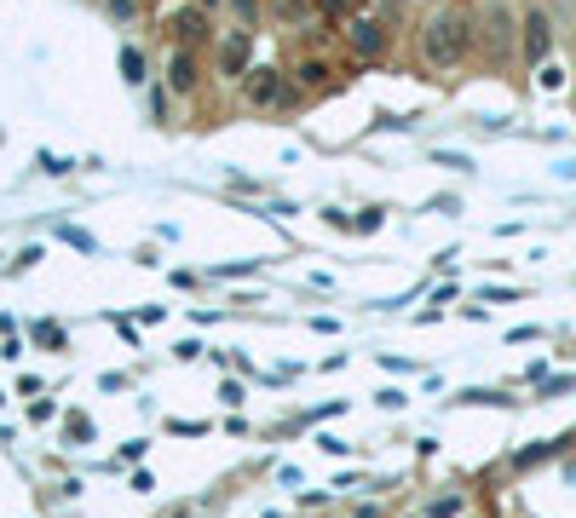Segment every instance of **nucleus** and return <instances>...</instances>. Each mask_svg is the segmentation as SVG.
<instances>
[{
	"mask_svg": "<svg viewBox=\"0 0 576 518\" xmlns=\"http://www.w3.org/2000/svg\"><path fill=\"white\" fill-rule=\"evenodd\" d=\"M421 53L433 69H450L461 53H467V18H456V12H433L421 29Z\"/></svg>",
	"mask_w": 576,
	"mask_h": 518,
	"instance_id": "1",
	"label": "nucleus"
},
{
	"mask_svg": "<svg viewBox=\"0 0 576 518\" xmlns=\"http://www.w3.org/2000/svg\"><path fill=\"white\" fill-rule=\"evenodd\" d=\"M283 93H288V86H283V76H277V69H254V81H248V98H254L260 109L283 104Z\"/></svg>",
	"mask_w": 576,
	"mask_h": 518,
	"instance_id": "2",
	"label": "nucleus"
},
{
	"mask_svg": "<svg viewBox=\"0 0 576 518\" xmlns=\"http://www.w3.org/2000/svg\"><path fill=\"white\" fill-rule=\"evenodd\" d=\"M548 46H554V23H548L542 12H531V18H524V53H531L536 64H542Z\"/></svg>",
	"mask_w": 576,
	"mask_h": 518,
	"instance_id": "3",
	"label": "nucleus"
},
{
	"mask_svg": "<svg viewBox=\"0 0 576 518\" xmlns=\"http://www.w3.org/2000/svg\"><path fill=\"white\" fill-rule=\"evenodd\" d=\"M352 46H358L363 58H375V53H381V23L358 18V23H352Z\"/></svg>",
	"mask_w": 576,
	"mask_h": 518,
	"instance_id": "4",
	"label": "nucleus"
},
{
	"mask_svg": "<svg viewBox=\"0 0 576 518\" xmlns=\"http://www.w3.org/2000/svg\"><path fill=\"white\" fill-rule=\"evenodd\" d=\"M248 69V35H231L225 41V76H242Z\"/></svg>",
	"mask_w": 576,
	"mask_h": 518,
	"instance_id": "5",
	"label": "nucleus"
},
{
	"mask_svg": "<svg viewBox=\"0 0 576 518\" xmlns=\"http://www.w3.org/2000/svg\"><path fill=\"white\" fill-rule=\"evenodd\" d=\"M121 76H127V86L144 81V53H139V46H121Z\"/></svg>",
	"mask_w": 576,
	"mask_h": 518,
	"instance_id": "6",
	"label": "nucleus"
},
{
	"mask_svg": "<svg viewBox=\"0 0 576 518\" xmlns=\"http://www.w3.org/2000/svg\"><path fill=\"white\" fill-rule=\"evenodd\" d=\"M167 81L179 86V93H185V86L196 81V69H191V58H174V64H167Z\"/></svg>",
	"mask_w": 576,
	"mask_h": 518,
	"instance_id": "7",
	"label": "nucleus"
},
{
	"mask_svg": "<svg viewBox=\"0 0 576 518\" xmlns=\"http://www.w3.org/2000/svg\"><path fill=\"white\" fill-rule=\"evenodd\" d=\"M536 86H542V93H559V86H565V69H559V64H542V76H536Z\"/></svg>",
	"mask_w": 576,
	"mask_h": 518,
	"instance_id": "8",
	"label": "nucleus"
},
{
	"mask_svg": "<svg viewBox=\"0 0 576 518\" xmlns=\"http://www.w3.org/2000/svg\"><path fill=\"white\" fill-rule=\"evenodd\" d=\"M461 513V496H438L433 507H426V518H456Z\"/></svg>",
	"mask_w": 576,
	"mask_h": 518,
	"instance_id": "9",
	"label": "nucleus"
},
{
	"mask_svg": "<svg viewBox=\"0 0 576 518\" xmlns=\"http://www.w3.org/2000/svg\"><path fill=\"white\" fill-rule=\"evenodd\" d=\"M174 29L185 35V41H196V35H202V18H196V12H179V18H174Z\"/></svg>",
	"mask_w": 576,
	"mask_h": 518,
	"instance_id": "10",
	"label": "nucleus"
},
{
	"mask_svg": "<svg viewBox=\"0 0 576 518\" xmlns=\"http://www.w3.org/2000/svg\"><path fill=\"white\" fill-rule=\"evenodd\" d=\"M93 438V421L87 415H69V443H87Z\"/></svg>",
	"mask_w": 576,
	"mask_h": 518,
	"instance_id": "11",
	"label": "nucleus"
},
{
	"mask_svg": "<svg viewBox=\"0 0 576 518\" xmlns=\"http://www.w3.org/2000/svg\"><path fill=\"white\" fill-rule=\"evenodd\" d=\"M548 455H554V443H536V449L519 455V466H536V461H548Z\"/></svg>",
	"mask_w": 576,
	"mask_h": 518,
	"instance_id": "12",
	"label": "nucleus"
},
{
	"mask_svg": "<svg viewBox=\"0 0 576 518\" xmlns=\"http://www.w3.org/2000/svg\"><path fill=\"white\" fill-rule=\"evenodd\" d=\"M35 340H46V345H58V340H64V328H58V323H41V328H35Z\"/></svg>",
	"mask_w": 576,
	"mask_h": 518,
	"instance_id": "13",
	"label": "nucleus"
},
{
	"mask_svg": "<svg viewBox=\"0 0 576 518\" xmlns=\"http://www.w3.org/2000/svg\"><path fill=\"white\" fill-rule=\"evenodd\" d=\"M202 6H214V0H202Z\"/></svg>",
	"mask_w": 576,
	"mask_h": 518,
	"instance_id": "14",
	"label": "nucleus"
}]
</instances>
